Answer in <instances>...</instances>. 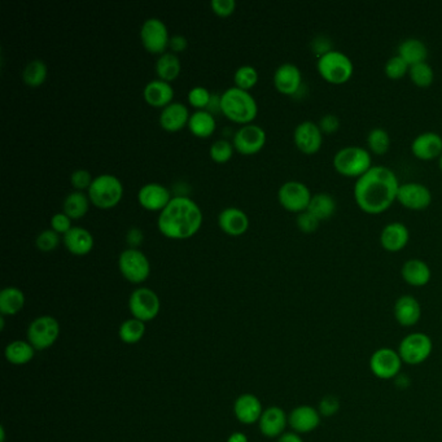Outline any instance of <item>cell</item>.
<instances>
[{
  "instance_id": "6da1fadb",
  "label": "cell",
  "mask_w": 442,
  "mask_h": 442,
  "mask_svg": "<svg viewBox=\"0 0 442 442\" xmlns=\"http://www.w3.org/2000/svg\"><path fill=\"white\" fill-rule=\"evenodd\" d=\"M400 182L396 173L384 165H373L354 183V200L368 214H380L397 200Z\"/></svg>"
},
{
  "instance_id": "7a4b0ae2",
  "label": "cell",
  "mask_w": 442,
  "mask_h": 442,
  "mask_svg": "<svg viewBox=\"0 0 442 442\" xmlns=\"http://www.w3.org/2000/svg\"><path fill=\"white\" fill-rule=\"evenodd\" d=\"M203 223L200 206L187 196H176L161 210L157 225L170 239H187L198 232Z\"/></svg>"
},
{
  "instance_id": "3957f363",
  "label": "cell",
  "mask_w": 442,
  "mask_h": 442,
  "mask_svg": "<svg viewBox=\"0 0 442 442\" xmlns=\"http://www.w3.org/2000/svg\"><path fill=\"white\" fill-rule=\"evenodd\" d=\"M221 112L235 123H251L257 115L259 107L249 92L234 86L221 95Z\"/></svg>"
},
{
  "instance_id": "277c9868",
  "label": "cell",
  "mask_w": 442,
  "mask_h": 442,
  "mask_svg": "<svg viewBox=\"0 0 442 442\" xmlns=\"http://www.w3.org/2000/svg\"><path fill=\"white\" fill-rule=\"evenodd\" d=\"M334 168L341 176L359 178L373 168V157L363 147L348 145L335 153Z\"/></svg>"
},
{
  "instance_id": "5b68a950",
  "label": "cell",
  "mask_w": 442,
  "mask_h": 442,
  "mask_svg": "<svg viewBox=\"0 0 442 442\" xmlns=\"http://www.w3.org/2000/svg\"><path fill=\"white\" fill-rule=\"evenodd\" d=\"M317 69L327 82L341 84L348 82L354 73L351 57L339 50H331L318 57Z\"/></svg>"
},
{
  "instance_id": "8992f818",
  "label": "cell",
  "mask_w": 442,
  "mask_h": 442,
  "mask_svg": "<svg viewBox=\"0 0 442 442\" xmlns=\"http://www.w3.org/2000/svg\"><path fill=\"white\" fill-rule=\"evenodd\" d=\"M123 195L121 181L113 174H100L95 176L89 188V198L99 209H110L117 205Z\"/></svg>"
},
{
  "instance_id": "52a82bcc",
  "label": "cell",
  "mask_w": 442,
  "mask_h": 442,
  "mask_svg": "<svg viewBox=\"0 0 442 442\" xmlns=\"http://www.w3.org/2000/svg\"><path fill=\"white\" fill-rule=\"evenodd\" d=\"M434 351L432 339L423 332H412L404 336L398 346L400 357L404 363L416 366L426 362Z\"/></svg>"
},
{
  "instance_id": "ba28073f",
  "label": "cell",
  "mask_w": 442,
  "mask_h": 442,
  "mask_svg": "<svg viewBox=\"0 0 442 442\" xmlns=\"http://www.w3.org/2000/svg\"><path fill=\"white\" fill-rule=\"evenodd\" d=\"M60 335V324L51 315H42L31 322L28 328V341L35 351H46L51 348Z\"/></svg>"
},
{
  "instance_id": "9c48e42d",
  "label": "cell",
  "mask_w": 442,
  "mask_h": 442,
  "mask_svg": "<svg viewBox=\"0 0 442 442\" xmlns=\"http://www.w3.org/2000/svg\"><path fill=\"white\" fill-rule=\"evenodd\" d=\"M118 267L123 278L134 284L144 282L151 274L149 259H147L144 253L135 248H129L121 252Z\"/></svg>"
},
{
  "instance_id": "30bf717a",
  "label": "cell",
  "mask_w": 442,
  "mask_h": 442,
  "mask_svg": "<svg viewBox=\"0 0 442 442\" xmlns=\"http://www.w3.org/2000/svg\"><path fill=\"white\" fill-rule=\"evenodd\" d=\"M129 309L132 318H137L144 323L151 322L160 313V298L151 288L140 287L131 293Z\"/></svg>"
},
{
  "instance_id": "8fae6325",
  "label": "cell",
  "mask_w": 442,
  "mask_h": 442,
  "mask_svg": "<svg viewBox=\"0 0 442 442\" xmlns=\"http://www.w3.org/2000/svg\"><path fill=\"white\" fill-rule=\"evenodd\" d=\"M402 359L400 357V353L390 348H380L375 351L370 358V370L371 373L381 380L396 379L401 374L402 368Z\"/></svg>"
},
{
  "instance_id": "7c38bea8",
  "label": "cell",
  "mask_w": 442,
  "mask_h": 442,
  "mask_svg": "<svg viewBox=\"0 0 442 442\" xmlns=\"http://www.w3.org/2000/svg\"><path fill=\"white\" fill-rule=\"evenodd\" d=\"M313 198L309 187L302 182L298 181H288L280 186L278 191V198L284 209L301 213L305 212L307 206L310 204V200Z\"/></svg>"
},
{
  "instance_id": "4fadbf2b",
  "label": "cell",
  "mask_w": 442,
  "mask_h": 442,
  "mask_svg": "<svg viewBox=\"0 0 442 442\" xmlns=\"http://www.w3.org/2000/svg\"><path fill=\"white\" fill-rule=\"evenodd\" d=\"M140 39L142 43L152 54H164V51L169 47L168 26L160 18L151 17L145 20L140 29Z\"/></svg>"
},
{
  "instance_id": "5bb4252c",
  "label": "cell",
  "mask_w": 442,
  "mask_h": 442,
  "mask_svg": "<svg viewBox=\"0 0 442 442\" xmlns=\"http://www.w3.org/2000/svg\"><path fill=\"white\" fill-rule=\"evenodd\" d=\"M397 200L407 209L424 210L432 203V192L426 184L407 182L400 184Z\"/></svg>"
},
{
  "instance_id": "9a60e30c",
  "label": "cell",
  "mask_w": 442,
  "mask_h": 442,
  "mask_svg": "<svg viewBox=\"0 0 442 442\" xmlns=\"http://www.w3.org/2000/svg\"><path fill=\"white\" fill-rule=\"evenodd\" d=\"M266 143V132L259 125L246 123L237 130L234 135V147L243 154H253L264 148Z\"/></svg>"
},
{
  "instance_id": "2e32d148",
  "label": "cell",
  "mask_w": 442,
  "mask_h": 442,
  "mask_svg": "<svg viewBox=\"0 0 442 442\" xmlns=\"http://www.w3.org/2000/svg\"><path fill=\"white\" fill-rule=\"evenodd\" d=\"M293 140L301 152L313 154L318 152L323 144V132L318 123L307 120L296 126L293 132Z\"/></svg>"
},
{
  "instance_id": "e0dca14e",
  "label": "cell",
  "mask_w": 442,
  "mask_h": 442,
  "mask_svg": "<svg viewBox=\"0 0 442 442\" xmlns=\"http://www.w3.org/2000/svg\"><path fill=\"white\" fill-rule=\"evenodd\" d=\"M320 412L318 409L309 404H301L295 407L288 415V424L298 435L301 434H310L319 427Z\"/></svg>"
},
{
  "instance_id": "ac0fdd59",
  "label": "cell",
  "mask_w": 442,
  "mask_h": 442,
  "mask_svg": "<svg viewBox=\"0 0 442 442\" xmlns=\"http://www.w3.org/2000/svg\"><path fill=\"white\" fill-rule=\"evenodd\" d=\"M412 151L420 160L438 159L442 153V137L435 131H424L414 137Z\"/></svg>"
},
{
  "instance_id": "d6986e66",
  "label": "cell",
  "mask_w": 442,
  "mask_h": 442,
  "mask_svg": "<svg viewBox=\"0 0 442 442\" xmlns=\"http://www.w3.org/2000/svg\"><path fill=\"white\" fill-rule=\"evenodd\" d=\"M274 84L276 90L284 95H295L302 84L301 70L292 62H284L275 70Z\"/></svg>"
},
{
  "instance_id": "ffe728a7",
  "label": "cell",
  "mask_w": 442,
  "mask_h": 442,
  "mask_svg": "<svg viewBox=\"0 0 442 442\" xmlns=\"http://www.w3.org/2000/svg\"><path fill=\"white\" fill-rule=\"evenodd\" d=\"M170 191L160 183H147L140 187L137 192V200L140 205L147 210H162L171 200Z\"/></svg>"
},
{
  "instance_id": "44dd1931",
  "label": "cell",
  "mask_w": 442,
  "mask_h": 442,
  "mask_svg": "<svg viewBox=\"0 0 442 442\" xmlns=\"http://www.w3.org/2000/svg\"><path fill=\"white\" fill-rule=\"evenodd\" d=\"M410 240V231L402 222H390L385 225L380 234V243L388 252H400Z\"/></svg>"
},
{
  "instance_id": "7402d4cb",
  "label": "cell",
  "mask_w": 442,
  "mask_h": 442,
  "mask_svg": "<svg viewBox=\"0 0 442 442\" xmlns=\"http://www.w3.org/2000/svg\"><path fill=\"white\" fill-rule=\"evenodd\" d=\"M261 434L270 438L280 437L285 434V427L288 424V416L282 407L271 406L262 412V416L259 421Z\"/></svg>"
},
{
  "instance_id": "603a6c76",
  "label": "cell",
  "mask_w": 442,
  "mask_h": 442,
  "mask_svg": "<svg viewBox=\"0 0 442 442\" xmlns=\"http://www.w3.org/2000/svg\"><path fill=\"white\" fill-rule=\"evenodd\" d=\"M234 412L240 423L249 426L259 421L264 409L259 397L245 393L243 396L237 397L234 404Z\"/></svg>"
},
{
  "instance_id": "cb8c5ba5",
  "label": "cell",
  "mask_w": 442,
  "mask_h": 442,
  "mask_svg": "<svg viewBox=\"0 0 442 442\" xmlns=\"http://www.w3.org/2000/svg\"><path fill=\"white\" fill-rule=\"evenodd\" d=\"M395 318L402 327H412L421 318V306L414 296L404 295L397 298L395 304Z\"/></svg>"
},
{
  "instance_id": "d4e9b609",
  "label": "cell",
  "mask_w": 442,
  "mask_h": 442,
  "mask_svg": "<svg viewBox=\"0 0 442 442\" xmlns=\"http://www.w3.org/2000/svg\"><path fill=\"white\" fill-rule=\"evenodd\" d=\"M218 225L229 235H242L249 227L248 215L239 208L229 206L225 208L218 215Z\"/></svg>"
},
{
  "instance_id": "484cf974",
  "label": "cell",
  "mask_w": 442,
  "mask_h": 442,
  "mask_svg": "<svg viewBox=\"0 0 442 442\" xmlns=\"http://www.w3.org/2000/svg\"><path fill=\"white\" fill-rule=\"evenodd\" d=\"M143 95H144L145 101L149 106L164 109L170 103H173L174 89L169 82L162 81L159 78V79H153L151 82L145 84Z\"/></svg>"
},
{
  "instance_id": "4316f807",
  "label": "cell",
  "mask_w": 442,
  "mask_h": 442,
  "mask_svg": "<svg viewBox=\"0 0 442 442\" xmlns=\"http://www.w3.org/2000/svg\"><path fill=\"white\" fill-rule=\"evenodd\" d=\"M188 108L181 101H173L162 109L160 115V125L168 131H178L188 125L190 120Z\"/></svg>"
},
{
  "instance_id": "83f0119b",
  "label": "cell",
  "mask_w": 442,
  "mask_h": 442,
  "mask_svg": "<svg viewBox=\"0 0 442 442\" xmlns=\"http://www.w3.org/2000/svg\"><path fill=\"white\" fill-rule=\"evenodd\" d=\"M401 275L404 282L412 287H424L431 280L432 271L427 262L423 259H407L402 265Z\"/></svg>"
},
{
  "instance_id": "f1b7e54d",
  "label": "cell",
  "mask_w": 442,
  "mask_h": 442,
  "mask_svg": "<svg viewBox=\"0 0 442 442\" xmlns=\"http://www.w3.org/2000/svg\"><path fill=\"white\" fill-rule=\"evenodd\" d=\"M64 244L68 251L76 256H84L94 248V237L91 232L81 226H73L64 235Z\"/></svg>"
},
{
  "instance_id": "f546056e",
  "label": "cell",
  "mask_w": 442,
  "mask_h": 442,
  "mask_svg": "<svg viewBox=\"0 0 442 442\" xmlns=\"http://www.w3.org/2000/svg\"><path fill=\"white\" fill-rule=\"evenodd\" d=\"M397 55L412 67L418 62H427L428 48L421 39L406 38L400 43Z\"/></svg>"
},
{
  "instance_id": "4dcf8cb0",
  "label": "cell",
  "mask_w": 442,
  "mask_h": 442,
  "mask_svg": "<svg viewBox=\"0 0 442 442\" xmlns=\"http://www.w3.org/2000/svg\"><path fill=\"white\" fill-rule=\"evenodd\" d=\"M215 117L205 109L193 112L188 120V129L193 135L198 137H210L215 130Z\"/></svg>"
},
{
  "instance_id": "1f68e13d",
  "label": "cell",
  "mask_w": 442,
  "mask_h": 442,
  "mask_svg": "<svg viewBox=\"0 0 442 442\" xmlns=\"http://www.w3.org/2000/svg\"><path fill=\"white\" fill-rule=\"evenodd\" d=\"M306 210L315 215L320 222L329 220L336 212L335 198L327 192L315 193Z\"/></svg>"
},
{
  "instance_id": "d6a6232c",
  "label": "cell",
  "mask_w": 442,
  "mask_h": 442,
  "mask_svg": "<svg viewBox=\"0 0 442 442\" xmlns=\"http://www.w3.org/2000/svg\"><path fill=\"white\" fill-rule=\"evenodd\" d=\"M35 349L29 341H23V340H16L11 344H8L4 356L9 363L16 365V366H23L29 363L34 358Z\"/></svg>"
},
{
  "instance_id": "836d02e7",
  "label": "cell",
  "mask_w": 442,
  "mask_h": 442,
  "mask_svg": "<svg viewBox=\"0 0 442 442\" xmlns=\"http://www.w3.org/2000/svg\"><path fill=\"white\" fill-rule=\"evenodd\" d=\"M25 295L17 287H7L0 292V313L1 315H16L23 310Z\"/></svg>"
},
{
  "instance_id": "e575fe53",
  "label": "cell",
  "mask_w": 442,
  "mask_h": 442,
  "mask_svg": "<svg viewBox=\"0 0 442 442\" xmlns=\"http://www.w3.org/2000/svg\"><path fill=\"white\" fill-rule=\"evenodd\" d=\"M90 206V198L84 191H73L64 200V213L72 220H79L87 213Z\"/></svg>"
},
{
  "instance_id": "d590c367",
  "label": "cell",
  "mask_w": 442,
  "mask_h": 442,
  "mask_svg": "<svg viewBox=\"0 0 442 442\" xmlns=\"http://www.w3.org/2000/svg\"><path fill=\"white\" fill-rule=\"evenodd\" d=\"M181 60L173 52H164L156 62V73L162 81H174L181 73Z\"/></svg>"
},
{
  "instance_id": "8d00e7d4",
  "label": "cell",
  "mask_w": 442,
  "mask_h": 442,
  "mask_svg": "<svg viewBox=\"0 0 442 442\" xmlns=\"http://www.w3.org/2000/svg\"><path fill=\"white\" fill-rule=\"evenodd\" d=\"M145 323L137 318H130L120 326L118 336L125 344H137L144 337Z\"/></svg>"
},
{
  "instance_id": "74e56055",
  "label": "cell",
  "mask_w": 442,
  "mask_h": 442,
  "mask_svg": "<svg viewBox=\"0 0 442 442\" xmlns=\"http://www.w3.org/2000/svg\"><path fill=\"white\" fill-rule=\"evenodd\" d=\"M47 65L43 60H31L26 64V67L23 70V79L25 84L30 87H38L40 84H45L47 78Z\"/></svg>"
},
{
  "instance_id": "f35d334b",
  "label": "cell",
  "mask_w": 442,
  "mask_h": 442,
  "mask_svg": "<svg viewBox=\"0 0 442 442\" xmlns=\"http://www.w3.org/2000/svg\"><path fill=\"white\" fill-rule=\"evenodd\" d=\"M367 145L376 154H384L390 148V135L382 128H374L367 134Z\"/></svg>"
},
{
  "instance_id": "ab89813d",
  "label": "cell",
  "mask_w": 442,
  "mask_h": 442,
  "mask_svg": "<svg viewBox=\"0 0 442 442\" xmlns=\"http://www.w3.org/2000/svg\"><path fill=\"white\" fill-rule=\"evenodd\" d=\"M409 76L412 78V82L418 87H429L434 84L435 79V72L434 68L427 62H418L414 64L409 69Z\"/></svg>"
},
{
  "instance_id": "60d3db41",
  "label": "cell",
  "mask_w": 442,
  "mask_h": 442,
  "mask_svg": "<svg viewBox=\"0 0 442 442\" xmlns=\"http://www.w3.org/2000/svg\"><path fill=\"white\" fill-rule=\"evenodd\" d=\"M234 81L239 89L249 90L259 82V72L252 65H242L234 76Z\"/></svg>"
},
{
  "instance_id": "b9f144b4",
  "label": "cell",
  "mask_w": 442,
  "mask_h": 442,
  "mask_svg": "<svg viewBox=\"0 0 442 442\" xmlns=\"http://www.w3.org/2000/svg\"><path fill=\"white\" fill-rule=\"evenodd\" d=\"M409 69H410V65L404 62L400 55H395V56L389 57L388 62H385L384 72L389 78L398 79V78H402L406 74H409Z\"/></svg>"
},
{
  "instance_id": "7bdbcfd3",
  "label": "cell",
  "mask_w": 442,
  "mask_h": 442,
  "mask_svg": "<svg viewBox=\"0 0 442 442\" xmlns=\"http://www.w3.org/2000/svg\"><path fill=\"white\" fill-rule=\"evenodd\" d=\"M210 157L215 162H226L232 157L234 153V145L230 143L226 139H218L213 144L210 145Z\"/></svg>"
},
{
  "instance_id": "ee69618b",
  "label": "cell",
  "mask_w": 442,
  "mask_h": 442,
  "mask_svg": "<svg viewBox=\"0 0 442 442\" xmlns=\"http://www.w3.org/2000/svg\"><path fill=\"white\" fill-rule=\"evenodd\" d=\"M59 243H60V237L52 229L42 231L35 240V244L38 246L39 251L42 252H52L57 248Z\"/></svg>"
},
{
  "instance_id": "f6af8a7d",
  "label": "cell",
  "mask_w": 442,
  "mask_h": 442,
  "mask_svg": "<svg viewBox=\"0 0 442 442\" xmlns=\"http://www.w3.org/2000/svg\"><path fill=\"white\" fill-rule=\"evenodd\" d=\"M210 98H212V92L204 86H195L188 92V101L191 106L198 108V110L208 107Z\"/></svg>"
},
{
  "instance_id": "bcb514c9",
  "label": "cell",
  "mask_w": 442,
  "mask_h": 442,
  "mask_svg": "<svg viewBox=\"0 0 442 442\" xmlns=\"http://www.w3.org/2000/svg\"><path fill=\"white\" fill-rule=\"evenodd\" d=\"M92 181L94 178H92L91 173L86 169H76L70 176V183L76 188V191L89 190Z\"/></svg>"
},
{
  "instance_id": "7dc6e473",
  "label": "cell",
  "mask_w": 442,
  "mask_h": 442,
  "mask_svg": "<svg viewBox=\"0 0 442 442\" xmlns=\"http://www.w3.org/2000/svg\"><path fill=\"white\" fill-rule=\"evenodd\" d=\"M296 223H298V229L301 230L302 232L312 234V232L318 230L320 221L315 215L305 210V212H301V213L298 214Z\"/></svg>"
},
{
  "instance_id": "c3c4849f",
  "label": "cell",
  "mask_w": 442,
  "mask_h": 442,
  "mask_svg": "<svg viewBox=\"0 0 442 442\" xmlns=\"http://www.w3.org/2000/svg\"><path fill=\"white\" fill-rule=\"evenodd\" d=\"M339 409H340L339 398L332 395H327L320 400L318 412L322 416H334L339 412Z\"/></svg>"
},
{
  "instance_id": "681fc988",
  "label": "cell",
  "mask_w": 442,
  "mask_h": 442,
  "mask_svg": "<svg viewBox=\"0 0 442 442\" xmlns=\"http://www.w3.org/2000/svg\"><path fill=\"white\" fill-rule=\"evenodd\" d=\"M72 227H73L72 226V218L68 217L64 212L52 215V218H51V229L56 231L57 234H64L65 235Z\"/></svg>"
},
{
  "instance_id": "f907efd6",
  "label": "cell",
  "mask_w": 442,
  "mask_h": 442,
  "mask_svg": "<svg viewBox=\"0 0 442 442\" xmlns=\"http://www.w3.org/2000/svg\"><path fill=\"white\" fill-rule=\"evenodd\" d=\"M318 125L323 134H334L340 128V118L334 113H327L322 115Z\"/></svg>"
},
{
  "instance_id": "816d5d0a",
  "label": "cell",
  "mask_w": 442,
  "mask_h": 442,
  "mask_svg": "<svg viewBox=\"0 0 442 442\" xmlns=\"http://www.w3.org/2000/svg\"><path fill=\"white\" fill-rule=\"evenodd\" d=\"M212 8H213L214 13L220 16H230L237 7L235 0H212Z\"/></svg>"
},
{
  "instance_id": "f5cc1de1",
  "label": "cell",
  "mask_w": 442,
  "mask_h": 442,
  "mask_svg": "<svg viewBox=\"0 0 442 442\" xmlns=\"http://www.w3.org/2000/svg\"><path fill=\"white\" fill-rule=\"evenodd\" d=\"M143 239H144L143 231L139 227H131L126 232V242L130 245V248L137 249V246L143 243Z\"/></svg>"
},
{
  "instance_id": "db71d44e",
  "label": "cell",
  "mask_w": 442,
  "mask_h": 442,
  "mask_svg": "<svg viewBox=\"0 0 442 442\" xmlns=\"http://www.w3.org/2000/svg\"><path fill=\"white\" fill-rule=\"evenodd\" d=\"M169 47L173 50V52H183L184 50L188 47V40L181 34H176L170 37Z\"/></svg>"
},
{
  "instance_id": "11a10c76",
  "label": "cell",
  "mask_w": 442,
  "mask_h": 442,
  "mask_svg": "<svg viewBox=\"0 0 442 442\" xmlns=\"http://www.w3.org/2000/svg\"><path fill=\"white\" fill-rule=\"evenodd\" d=\"M313 48L315 54H318V57L322 56V55L326 54L328 51L334 50L332 46H331V43H328V38H326V37H317L313 42Z\"/></svg>"
},
{
  "instance_id": "9f6ffc18",
  "label": "cell",
  "mask_w": 442,
  "mask_h": 442,
  "mask_svg": "<svg viewBox=\"0 0 442 442\" xmlns=\"http://www.w3.org/2000/svg\"><path fill=\"white\" fill-rule=\"evenodd\" d=\"M206 110L214 115L215 112H221V96H218L217 94H212L210 101L206 107Z\"/></svg>"
},
{
  "instance_id": "6f0895ef",
  "label": "cell",
  "mask_w": 442,
  "mask_h": 442,
  "mask_svg": "<svg viewBox=\"0 0 442 442\" xmlns=\"http://www.w3.org/2000/svg\"><path fill=\"white\" fill-rule=\"evenodd\" d=\"M278 442H304V440L296 432H285L279 437Z\"/></svg>"
},
{
  "instance_id": "680465c9",
  "label": "cell",
  "mask_w": 442,
  "mask_h": 442,
  "mask_svg": "<svg viewBox=\"0 0 442 442\" xmlns=\"http://www.w3.org/2000/svg\"><path fill=\"white\" fill-rule=\"evenodd\" d=\"M227 442H249L248 437L242 432H235L232 435L230 436L227 438Z\"/></svg>"
},
{
  "instance_id": "91938a15",
  "label": "cell",
  "mask_w": 442,
  "mask_h": 442,
  "mask_svg": "<svg viewBox=\"0 0 442 442\" xmlns=\"http://www.w3.org/2000/svg\"><path fill=\"white\" fill-rule=\"evenodd\" d=\"M0 432H1V438H0V442H6V431H4V428L1 427Z\"/></svg>"
},
{
  "instance_id": "94428289",
  "label": "cell",
  "mask_w": 442,
  "mask_h": 442,
  "mask_svg": "<svg viewBox=\"0 0 442 442\" xmlns=\"http://www.w3.org/2000/svg\"><path fill=\"white\" fill-rule=\"evenodd\" d=\"M438 166H440V169L442 170V153L440 154V157H438Z\"/></svg>"
}]
</instances>
